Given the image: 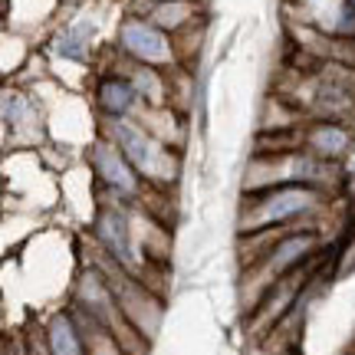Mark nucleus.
Returning a JSON list of instances; mask_svg holds the SVG:
<instances>
[{
	"mask_svg": "<svg viewBox=\"0 0 355 355\" xmlns=\"http://www.w3.org/2000/svg\"><path fill=\"white\" fill-rule=\"evenodd\" d=\"M322 207V194L313 184H279L266 188L260 198L243 204L241 211V234H260L263 227L290 224L303 214H316Z\"/></svg>",
	"mask_w": 355,
	"mask_h": 355,
	"instance_id": "f257e3e1",
	"label": "nucleus"
},
{
	"mask_svg": "<svg viewBox=\"0 0 355 355\" xmlns=\"http://www.w3.org/2000/svg\"><path fill=\"white\" fill-rule=\"evenodd\" d=\"M105 139H112L122 148V155L132 162V168L141 178L158 181V184H165V181L175 178V171H178L175 155L168 152L155 135H148L141 125L128 122V119H109L105 122Z\"/></svg>",
	"mask_w": 355,
	"mask_h": 355,
	"instance_id": "f03ea898",
	"label": "nucleus"
},
{
	"mask_svg": "<svg viewBox=\"0 0 355 355\" xmlns=\"http://www.w3.org/2000/svg\"><path fill=\"white\" fill-rule=\"evenodd\" d=\"M329 178V168L316 155H279V158H263L250 165L247 178V191H266L279 188V184H322Z\"/></svg>",
	"mask_w": 355,
	"mask_h": 355,
	"instance_id": "7ed1b4c3",
	"label": "nucleus"
},
{
	"mask_svg": "<svg viewBox=\"0 0 355 355\" xmlns=\"http://www.w3.org/2000/svg\"><path fill=\"white\" fill-rule=\"evenodd\" d=\"M316 234L313 230H293V234H283L273 247H270V254L263 257V263L254 266L257 286H266V290H273L283 277H290L293 266H300L306 257L316 250Z\"/></svg>",
	"mask_w": 355,
	"mask_h": 355,
	"instance_id": "20e7f679",
	"label": "nucleus"
},
{
	"mask_svg": "<svg viewBox=\"0 0 355 355\" xmlns=\"http://www.w3.org/2000/svg\"><path fill=\"white\" fill-rule=\"evenodd\" d=\"M119 46L145 66H168L175 60V50H171V40L165 30L152 20H139V17H132L119 26Z\"/></svg>",
	"mask_w": 355,
	"mask_h": 355,
	"instance_id": "39448f33",
	"label": "nucleus"
},
{
	"mask_svg": "<svg viewBox=\"0 0 355 355\" xmlns=\"http://www.w3.org/2000/svg\"><path fill=\"white\" fill-rule=\"evenodd\" d=\"M109 286H112L115 300L122 306V313L125 319L135 326V329L145 336V339H152L155 329H158V322H162V306L155 296H148L145 286H139L132 277H122V273H109Z\"/></svg>",
	"mask_w": 355,
	"mask_h": 355,
	"instance_id": "423d86ee",
	"label": "nucleus"
},
{
	"mask_svg": "<svg viewBox=\"0 0 355 355\" xmlns=\"http://www.w3.org/2000/svg\"><path fill=\"white\" fill-rule=\"evenodd\" d=\"M89 165L96 168V175L109 184L112 191L125 194V198H135L139 194V171L132 168L122 148L115 145L112 139H99L92 148H89Z\"/></svg>",
	"mask_w": 355,
	"mask_h": 355,
	"instance_id": "0eeeda50",
	"label": "nucleus"
},
{
	"mask_svg": "<svg viewBox=\"0 0 355 355\" xmlns=\"http://www.w3.org/2000/svg\"><path fill=\"white\" fill-rule=\"evenodd\" d=\"M96 234H99L102 247L115 257L119 266H135V247H132V230H128V217L125 211H115V207H105L96 220Z\"/></svg>",
	"mask_w": 355,
	"mask_h": 355,
	"instance_id": "6e6552de",
	"label": "nucleus"
},
{
	"mask_svg": "<svg viewBox=\"0 0 355 355\" xmlns=\"http://www.w3.org/2000/svg\"><path fill=\"white\" fill-rule=\"evenodd\" d=\"M309 20L322 30V33H336V37H352L355 33V7L349 0H303Z\"/></svg>",
	"mask_w": 355,
	"mask_h": 355,
	"instance_id": "1a4fd4ad",
	"label": "nucleus"
},
{
	"mask_svg": "<svg viewBox=\"0 0 355 355\" xmlns=\"http://www.w3.org/2000/svg\"><path fill=\"white\" fill-rule=\"evenodd\" d=\"M46 345H50V355H89L86 339H83L73 313H56L50 319V326H46Z\"/></svg>",
	"mask_w": 355,
	"mask_h": 355,
	"instance_id": "9d476101",
	"label": "nucleus"
},
{
	"mask_svg": "<svg viewBox=\"0 0 355 355\" xmlns=\"http://www.w3.org/2000/svg\"><path fill=\"white\" fill-rule=\"evenodd\" d=\"M139 92L135 86L128 83V79H105L99 86V105L102 112L109 115V119H128V115L135 112V105H139Z\"/></svg>",
	"mask_w": 355,
	"mask_h": 355,
	"instance_id": "9b49d317",
	"label": "nucleus"
},
{
	"mask_svg": "<svg viewBox=\"0 0 355 355\" xmlns=\"http://www.w3.org/2000/svg\"><path fill=\"white\" fill-rule=\"evenodd\" d=\"M306 152L322 158V162H332V158H339L345 155L349 148V132L343 125H336V122H322V125H313L306 132Z\"/></svg>",
	"mask_w": 355,
	"mask_h": 355,
	"instance_id": "f8f14e48",
	"label": "nucleus"
},
{
	"mask_svg": "<svg viewBox=\"0 0 355 355\" xmlns=\"http://www.w3.org/2000/svg\"><path fill=\"white\" fill-rule=\"evenodd\" d=\"M73 316H76L79 332H83V339H86L89 355H128L125 349H122V343L112 336V329H105L102 322L86 316L83 309H73Z\"/></svg>",
	"mask_w": 355,
	"mask_h": 355,
	"instance_id": "ddd939ff",
	"label": "nucleus"
},
{
	"mask_svg": "<svg viewBox=\"0 0 355 355\" xmlns=\"http://www.w3.org/2000/svg\"><path fill=\"white\" fill-rule=\"evenodd\" d=\"M92 46V24H69L53 40V53L63 60H86Z\"/></svg>",
	"mask_w": 355,
	"mask_h": 355,
	"instance_id": "4468645a",
	"label": "nucleus"
},
{
	"mask_svg": "<svg viewBox=\"0 0 355 355\" xmlns=\"http://www.w3.org/2000/svg\"><path fill=\"white\" fill-rule=\"evenodd\" d=\"M191 17H194L191 0H158V3H152V10H148V20L158 24L162 30H181Z\"/></svg>",
	"mask_w": 355,
	"mask_h": 355,
	"instance_id": "2eb2a0df",
	"label": "nucleus"
},
{
	"mask_svg": "<svg viewBox=\"0 0 355 355\" xmlns=\"http://www.w3.org/2000/svg\"><path fill=\"white\" fill-rule=\"evenodd\" d=\"M128 83L135 86V92H139L145 102H152V105H158V102L165 99V83H162V76H158V69H152V66H132V73H128Z\"/></svg>",
	"mask_w": 355,
	"mask_h": 355,
	"instance_id": "dca6fc26",
	"label": "nucleus"
},
{
	"mask_svg": "<svg viewBox=\"0 0 355 355\" xmlns=\"http://www.w3.org/2000/svg\"><path fill=\"white\" fill-rule=\"evenodd\" d=\"M3 355H26V349L20 343H13V339H7V345H3Z\"/></svg>",
	"mask_w": 355,
	"mask_h": 355,
	"instance_id": "f3484780",
	"label": "nucleus"
},
{
	"mask_svg": "<svg viewBox=\"0 0 355 355\" xmlns=\"http://www.w3.org/2000/svg\"><path fill=\"white\" fill-rule=\"evenodd\" d=\"M349 3H352V7H355V0H349Z\"/></svg>",
	"mask_w": 355,
	"mask_h": 355,
	"instance_id": "a211bd4d",
	"label": "nucleus"
}]
</instances>
